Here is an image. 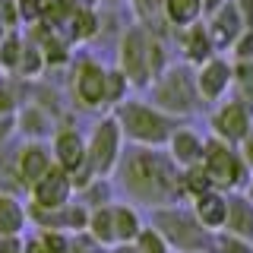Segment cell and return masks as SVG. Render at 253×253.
<instances>
[{
	"label": "cell",
	"instance_id": "obj_1",
	"mask_svg": "<svg viewBox=\"0 0 253 253\" xmlns=\"http://www.w3.org/2000/svg\"><path fill=\"white\" fill-rule=\"evenodd\" d=\"M114 187L126 196V203L146 206V209L184 203L180 168L174 165L168 149L126 146L121 155V165L114 171Z\"/></svg>",
	"mask_w": 253,
	"mask_h": 253
},
{
	"label": "cell",
	"instance_id": "obj_2",
	"mask_svg": "<svg viewBox=\"0 0 253 253\" xmlns=\"http://www.w3.org/2000/svg\"><path fill=\"white\" fill-rule=\"evenodd\" d=\"M111 114L117 117L124 130V139L130 146H152V149H165L171 139V133L180 126L177 117L165 114L162 108H155L152 101H139V98H126L121 101Z\"/></svg>",
	"mask_w": 253,
	"mask_h": 253
},
{
	"label": "cell",
	"instance_id": "obj_3",
	"mask_svg": "<svg viewBox=\"0 0 253 253\" xmlns=\"http://www.w3.org/2000/svg\"><path fill=\"white\" fill-rule=\"evenodd\" d=\"M149 225L165 234V241L171 244L174 253H209L212 241H215V234L206 231L200 225V218L193 215V209L184 203H171V206L152 209Z\"/></svg>",
	"mask_w": 253,
	"mask_h": 253
},
{
	"label": "cell",
	"instance_id": "obj_4",
	"mask_svg": "<svg viewBox=\"0 0 253 253\" xmlns=\"http://www.w3.org/2000/svg\"><path fill=\"white\" fill-rule=\"evenodd\" d=\"M121 70L126 73L130 85L149 89V85L168 70L165 67L162 44H158L155 38H149L142 29H130L124 35V44H121Z\"/></svg>",
	"mask_w": 253,
	"mask_h": 253
},
{
	"label": "cell",
	"instance_id": "obj_5",
	"mask_svg": "<svg viewBox=\"0 0 253 253\" xmlns=\"http://www.w3.org/2000/svg\"><path fill=\"white\" fill-rule=\"evenodd\" d=\"M149 89H152V98H149V101H152L155 108H162L165 114L177 117V121H180V117L196 114L200 105H203L200 89H196V73H190L187 67L165 70Z\"/></svg>",
	"mask_w": 253,
	"mask_h": 253
},
{
	"label": "cell",
	"instance_id": "obj_6",
	"mask_svg": "<svg viewBox=\"0 0 253 253\" xmlns=\"http://www.w3.org/2000/svg\"><path fill=\"white\" fill-rule=\"evenodd\" d=\"M203 168L209 171L212 187L221 190V193H244V187H247V180H250V174H253L247 165H244L237 146H231V142H221L215 136L206 139Z\"/></svg>",
	"mask_w": 253,
	"mask_h": 253
},
{
	"label": "cell",
	"instance_id": "obj_7",
	"mask_svg": "<svg viewBox=\"0 0 253 253\" xmlns=\"http://www.w3.org/2000/svg\"><path fill=\"white\" fill-rule=\"evenodd\" d=\"M85 149H89V168L95 177H114L121 155L126 149L124 130L114 114H105L101 121H95V126L85 136Z\"/></svg>",
	"mask_w": 253,
	"mask_h": 253
},
{
	"label": "cell",
	"instance_id": "obj_8",
	"mask_svg": "<svg viewBox=\"0 0 253 253\" xmlns=\"http://www.w3.org/2000/svg\"><path fill=\"white\" fill-rule=\"evenodd\" d=\"M51 155L63 171L73 174L76 193L83 190L89 180L95 177L89 168V149H85V136L76 126H57V133L51 136Z\"/></svg>",
	"mask_w": 253,
	"mask_h": 253
},
{
	"label": "cell",
	"instance_id": "obj_9",
	"mask_svg": "<svg viewBox=\"0 0 253 253\" xmlns=\"http://www.w3.org/2000/svg\"><path fill=\"white\" fill-rule=\"evenodd\" d=\"M209 130H212L215 139L237 146V142L253 130V108L247 101H241L237 95L218 101V105L212 108V114H209Z\"/></svg>",
	"mask_w": 253,
	"mask_h": 253
},
{
	"label": "cell",
	"instance_id": "obj_10",
	"mask_svg": "<svg viewBox=\"0 0 253 253\" xmlns=\"http://www.w3.org/2000/svg\"><path fill=\"white\" fill-rule=\"evenodd\" d=\"M73 200H76L73 174L63 171L57 162H54V168L29 190V203L44 206V209H60V206H67V203H73Z\"/></svg>",
	"mask_w": 253,
	"mask_h": 253
},
{
	"label": "cell",
	"instance_id": "obj_11",
	"mask_svg": "<svg viewBox=\"0 0 253 253\" xmlns=\"http://www.w3.org/2000/svg\"><path fill=\"white\" fill-rule=\"evenodd\" d=\"M73 95L85 111H98L108 105V70L95 60L79 63L73 73Z\"/></svg>",
	"mask_w": 253,
	"mask_h": 253
},
{
	"label": "cell",
	"instance_id": "obj_12",
	"mask_svg": "<svg viewBox=\"0 0 253 253\" xmlns=\"http://www.w3.org/2000/svg\"><path fill=\"white\" fill-rule=\"evenodd\" d=\"M234 85V63H228L225 57H212L196 70V89H200L203 105H218L225 101L228 89Z\"/></svg>",
	"mask_w": 253,
	"mask_h": 253
},
{
	"label": "cell",
	"instance_id": "obj_13",
	"mask_svg": "<svg viewBox=\"0 0 253 253\" xmlns=\"http://www.w3.org/2000/svg\"><path fill=\"white\" fill-rule=\"evenodd\" d=\"M54 168V155L44 142H26V146L16 152V162H13V177L19 187L32 190L38 180L44 177L47 171Z\"/></svg>",
	"mask_w": 253,
	"mask_h": 253
},
{
	"label": "cell",
	"instance_id": "obj_14",
	"mask_svg": "<svg viewBox=\"0 0 253 253\" xmlns=\"http://www.w3.org/2000/svg\"><path fill=\"white\" fill-rule=\"evenodd\" d=\"M206 139L209 136H203L196 126L180 124L177 130L171 133V139H168L165 149H168V155L174 158L177 168H193V165H200L203 155H206Z\"/></svg>",
	"mask_w": 253,
	"mask_h": 253
},
{
	"label": "cell",
	"instance_id": "obj_15",
	"mask_svg": "<svg viewBox=\"0 0 253 253\" xmlns=\"http://www.w3.org/2000/svg\"><path fill=\"white\" fill-rule=\"evenodd\" d=\"M190 209H193V215L200 218V225L206 231H212V234L225 231V225H228V193L209 190V193L196 196V200L190 203Z\"/></svg>",
	"mask_w": 253,
	"mask_h": 253
},
{
	"label": "cell",
	"instance_id": "obj_16",
	"mask_svg": "<svg viewBox=\"0 0 253 253\" xmlns=\"http://www.w3.org/2000/svg\"><path fill=\"white\" fill-rule=\"evenodd\" d=\"M244 32H247V22L237 13L234 3H225L221 10H215V19H212V26H209V35H212V42H215V47L234 44Z\"/></svg>",
	"mask_w": 253,
	"mask_h": 253
},
{
	"label": "cell",
	"instance_id": "obj_17",
	"mask_svg": "<svg viewBox=\"0 0 253 253\" xmlns=\"http://www.w3.org/2000/svg\"><path fill=\"white\" fill-rule=\"evenodd\" d=\"M228 234L253 244V200L247 193H228Z\"/></svg>",
	"mask_w": 253,
	"mask_h": 253
},
{
	"label": "cell",
	"instance_id": "obj_18",
	"mask_svg": "<svg viewBox=\"0 0 253 253\" xmlns=\"http://www.w3.org/2000/svg\"><path fill=\"white\" fill-rule=\"evenodd\" d=\"M16 126H19L22 133H26V139L29 142H42L44 136H54V117H51V111H44V108H35V105H29V108H22L19 111V121H16Z\"/></svg>",
	"mask_w": 253,
	"mask_h": 253
},
{
	"label": "cell",
	"instance_id": "obj_19",
	"mask_svg": "<svg viewBox=\"0 0 253 253\" xmlns=\"http://www.w3.org/2000/svg\"><path fill=\"white\" fill-rule=\"evenodd\" d=\"M180 47H184V57H187V63H196V67H203L206 60H212L215 42H212L209 29H203V26H196V22H193V26H187Z\"/></svg>",
	"mask_w": 253,
	"mask_h": 253
},
{
	"label": "cell",
	"instance_id": "obj_20",
	"mask_svg": "<svg viewBox=\"0 0 253 253\" xmlns=\"http://www.w3.org/2000/svg\"><path fill=\"white\" fill-rule=\"evenodd\" d=\"M85 234L92 237L95 244H101L105 250L117 247V228H114V203L111 206H98V209L89 212V228Z\"/></svg>",
	"mask_w": 253,
	"mask_h": 253
},
{
	"label": "cell",
	"instance_id": "obj_21",
	"mask_svg": "<svg viewBox=\"0 0 253 253\" xmlns=\"http://www.w3.org/2000/svg\"><path fill=\"white\" fill-rule=\"evenodd\" d=\"M29 225V209L13 193L0 190V234H22Z\"/></svg>",
	"mask_w": 253,
	"mask_h": 253
},
{
	"label": "cell",
	"instance_id": "obj_22",
	"mask_svg": "<svg viewBox=\"0 0 253 253\" xmlns=\"http://www.w3.org/2000/svg\"><path fill=\"white\" fill-rule=\"evenodd\" d=\"M114 228H117V244H133L142 234L146 221L133 203H114Z\"/></svg>",
	"mask_w": 253,
	"mask_h": 253
},
{
	"label": "cell",
	"instance_id": "obj_23",
	"mask_svg": "<svg viewBox=\"0 0 253 253\" xmlns=\"http://www.w3.org/2000/svg\"><path fill=\"white\" fill-rule=\"evenodd\" d=\"M209 190H215V187H212L209 171L203 168V162L193 165V168H180V193H184L187 203H193L196 196L209 193Z\"/></svg>",
	"mask_w": 253,
	"mask_h": 253
},
{
	"label": "cell",
	"instance_id": "obj_24",
	"mask_svg": "<svg viewBox=\"0 0 253 253\" xmlns=\"http://www.w3.org/2000/svg\"><path fill=\"white\" fill-rule=\"evenodd\" d=\"M76 200H79V203H85L89 209H98V206H111V203H114V177H92L89 184L79 190Z\"/></svg>",
	"mask_w": 253,
	"mask_h": 253
},
{
	"label": "cell",
	"instance_id": "obj_25",
	"mask_svg": "<svg viewBox=\"0 0 253 253\" xmlns=\"http://www.w3.org/2000/svg\"><path fill=\"white\" fill-rule=\"evenodd\" d=\"M165 13L174 26H193L203 13V0H165Z\"/></svg>",
	"mask_w": 253,
	"mask_h": 253
},
{
	"label": "cell",
	"instance_id": "obj_26",
	"mask_svg": "<svg viewBox=\"0 0 253 253\" xmlns=\"http://www.w3.org/2000/svg\"><path fill=\"white\" fill-rule=\"evenodd\" d=\"M234 89L237 98L253 108V60H234Z\"/></svg>",
	"mask_w": 253,
	"mask_h": 253
},
{
	"label": "cell",
	"instance_id": "obj_27",
	"mask_svg": "<svg viewBox=\"0 0 253 253\" xmlns=\"http://www.w3.org/2000/svg\"><path fill=\"white\" fill-rule=\"evenodd\" d=\"M133 244H136V250H139V253H174V250H171V244L165 241V234L158 231V228H152V225L142 228V234H139Z\"/></svg>",
	"mask_w": 253,
	"mask_h": 253
},
{
	"label": "cell",
	"instance_id": "obj_28",
	"mask_svg": "<svg viewBox=\"0 0 253 253\" xmlns=\"http://www.w3.org/2000/svg\"><path fill=\"white\" fill-rule=\"evenodd\" d=\"M126 92H130V79H126L124 70H108V108L114 111L121 101H126Z\"/></svg>",
	"mask_w": 253,
	"mask_h": 253
},
{
	"label": "cell",
	"instance_id": "obj_29",
	"mask_svg": "<svg viewBox=\"0 0 253 253\" xmlns=\"http://www.w3.org/2000/svg\"><path fill=\"white\" fill-rule=\"evenodd\" d=\"M209 253H253V244L244 241V237L228 234V231H218L215 241H212V250Z\"/></svg>",
	"mask_w": 253,
	"mask_h": 253
},
{
	"label": "cell",
	"instance_id": "obj_30",
	"mask_svg": "<svg viewBox=\"0 0 253 253\" xmlns=\"http://www.w3.org/2000/svg\"><path fill=\"white\" fill-rule=\"evenodd\" d=\"M38 237L44 244V253H70V247H73V234H67V231L44 228V231H38Z\"/></svg>",
	"mask_w": 253,
	"mask_h": 253
},
{
	"label": "cell",
	"instance_id": "obj_31",
	"mask_svg": "<svg viewBox=\"0 0 253 253\" xmlns=\"http://www.w3.org/2000/svg\"><path fill=\"white\" fill-rule=\"evenodd\" d=\"M231 51H234V60H253V29H247L237 38L231 44Z\"/></svg>",
	"mask_w": 253,
	"mask_h": 253
},
{
	"label": "cell",
	"instance_id": "obj_32",
	"mask_svg": "<svg viewBox=\"0 0 253 253\" xmlns=\"http://www.w3.org/2000/svg\"><path fill=\"white\" fill-rule=\"evenodd\" d=\"M70 253H108L101 244H95L89 234H73V247H70Z\"/></svg>",
	"mask_w": 253,
	"mask_h": 253
},
{
	"label": "cell",
	"instance_id": "obj_33",
	"mask_svg": "<svg viewBox=\"0 0 253 253\" xmlns=\"http://www.w3.org/2000/svg\"><path fill=\"white\" fill-rule=\"evenodd\" d=\"M22 51H26V47H22L19 42H16V38H10V42L3 44V51H0V60H3L6 67H19V60H22Z\"/></svg>",
	"mask_w": 253,
	"mask_h": 253
},
{
	"label": "cell",
	"instance_id": "obj_34",
	"mask_svg": "<svg viewBox=\"0 0 253 253\" xmlns=\"http://www.w3.org/2000/svg\"><path fill=\"white\" fill-rule=\"evenodd\" d=\"M73 32H76V35L79 38H85V35H92V32H95V19H92V13H76L73 16Z\"/></svg>",
	"mask_w": 253,
	"mask_h": 253
},
{
	"label": "cell",
	"instance_id": "obj_35",
	"mask_svg": "<svg viewBox=\"0 0 253 253\" xmlns=\"http://www.w3.org/2000/svg\"><path fill=\"white\" fill-rule=\"evenodd\" d=\"M22 250H26L22 234H0V253H22Z\"/></svg>",
	"mask_w": 253,
	"mask_h": 253
},
{
	"label": "cell",
	"instance_id": "obj_36",
	"mask_svg": "<svg viewBox=\"0 0 253 253\" xmlns=\"http://www.w3.org/2000/svg\"><path fill=\"white\" fill-rule=\"evenodd\" d=\"M16 114V95L10 85H0V117H10Z\"/></svg>",
	"mask_w": 253,
	"mask_h": 253
},
{
	"label": "cell",
	"instance_id": "obj_37",
	"mask_svg": "<svg viewBox=\"0 0 253 253\" xmlns=\"http://www.w3.org/2000/svg\"><path fill=\"white\" fill-rule=\"evenodd\" d=\"M19 70H22V73H26V76H35L38 70H42V60H38V54H35V51H22Z\"/></svg>",
	"mask_w": 253,
	"mask_h": 253
},
{
	"label": "cell",
	"instance_id": "obj_38",
	"mask_svg": "<svg viewBox=\"0 0 253 253\" xmlns=\"http://www.w3.org/2000/svg\"><path fill=\"white\" fill-rule=\"evenodd\" d=\"M237 152H241V158H244V165L253 171V130L244 136L241 142H237Z\"/></svg>",
	"mask_w": 253,
	"mask_h": 253
},
{
	"label": "cell",
	"instance_id": "obj_39",
	"mask_svg": "<svg viewBox=\"0 0 253 253\" xmlns=\"http://www.w3.org/2000/svg\"><path fill=\"white\" fill-rule=\"evenodd\" d=\"M237 13L244 16V22H247V29H253V0H234Z\"/></svg>",
	"mask_w": 253,
	"mask_h": 253
},
{
	"label": "cell",
	"instance_id": "obj_40",
	"mask_svg": "<svg viewBox=\"0 0 253 253\" xmlns=\"http://www.w3.org/2000/svg\"><path fill=\"white\" fill-rule=\"evenodd\" d=\"M22 253H44V244H42V237H38V231L26 237V250Z\"/></svg>",
	"mask_w": 253,
	"mask_h": 253
},
{
	"label": "cell",
	"instance_id": "obj_41",
	"mask_svg": "<svg viewBox=\"0 0 253 253\" xmlns=\"http://www.w3.org/2000/svg\"><path fill=\"white\" fill-rule=\"evenodd\" d=\"M108 253H139L136 244H117V247H111Z\"/></svg>",
	"mask_w": 253,
	"mask_h": 253
},
{
	"label": "cell",
	"instance_id": "obj_42",
	"mask_svg": "<svg viewBox=\"0 0 253 253\" xmlns=\"http://www.w3.org/2000/svg\"><path fill=\"white\" fill-rule=\"evenodd\" d=\"M244 193H247V196H250V200H253V174H250V180H247V187H244Z\"/></svg>",
	"mask_w": 253,
	"mask_h": 253
}]
</instances>
